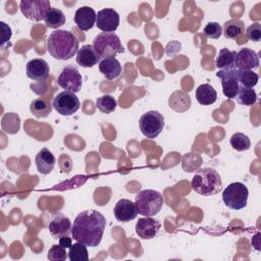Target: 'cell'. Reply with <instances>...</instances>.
<instances>
[{"label":"cell","mask_w":261,"mask_h":261,"mask_svg":"<svg viewBox=\"0 0 261 261\" xmlns=\"http://www.w3.org/2000/svg\"><path fill=\"white\" fill-rule=\"evenodd\" d=\"M80 42L69 31L56 30L47 40V50L52 57L58 60H68L79 51Z\"/></svg>","instance_id":"2"},{"label":"cell","mask_w":261,"mask_h":261,"mask_svg":"<svg viewBox=\"0 0 261 261\" xmlns=\"http://www.w3.org/2000/svg\"><path fill=\"white\" fill-rule=\"evenodd\" d=\"M99 70L106 80L112 81L120 75L122 68L120 62L115 57H109L100 60Z\"/></svg>","instance_id":"20"},{"label":"cell","mask_w":261,"mask_h":261,"mask_svg":"<svg viewBox=\"0 0 261 261\" xmlns=\"http://www.w3.org/2000/svg\"><path fill=\"white\" fill-rule=\"evenodd\" d=\"M1 32H2V39H1V45H4L7 41L10 40L11 38V29L9 25H7L5 22L1 21Z\"/></svg>","instance_id":"36"},{"label":"cell","mask_w":261,"mask_h":261,"mask_svg":"<svg viewBox=\"0 0 261 261\" xmlns=\"http://www.w3.org/2000/svg\"><path fill=\"white\" fill-rule=\"evenodd\" d=\"M37 169L42 174H49L56 163V159L51 151H49L47 148L41 149L35 158Z\"/></svg>","instance_id":"19"},{"label":"cell","mask_w":261,"mask_h":261,"mask_svg":"<svg viewBox=\"0 0 261 261\" xmlns=\"http://www.w3.org/2000/svg\"><path fill=\"white\" fill-rule=\"evenodd\" d=\"M52 107L53 105H51L50 101L45 98H37L30 104V110L32 114L38 118L47 117L51 113Z\"/></svg>","instance_id":"24"},{"label":"cell","mask_w":261,"mask_h":261,"mask_svg":"<svg viewBox=\"0 0 261 261\" xmlns=\"http://www.w3.org/2000/svg\"><path fill=\"white\" fill-rule=\"evenodd\" d=\"M57 84L65 91L72 92L75 94L80 92L82 89L83 77L77 68L69 64L62 68L61 72L58 75Z\"/></svg>","instance_id":"8"},{"label":"cell","mask_w":261,"mask_h":261,"mask_svg":"<svg viewBox=\"0 0 261 261\" xmlns=\"http://www.w3.org/2000/svg\"><path fill=\"white\" fill-rule=\"evenodd\" d=\"M229 143H230L231 147L239 152L247 151L251 147V141H250L249 137L243 133H234L230 137Z\"/></svg>","instance_id":"31"},{"label":"cell","mask_w":261,"mask_h":261,"mask_svg":"<svg viewBox=\"0 0 261 261\" xmlns=\"http://www.w3.org/2000/svg\"><path fill=\"white\" fill-rule=\"evenodd\" d=\"M216 75L221 80L223 95L228 99H234L241 88L237 79V69H220Z\"/></svg>","instance_id":"11"},{"label":"cell","mask_w":261,"mask_h":261,"mask_svg":"<svg viewBox=\"0 0 261 261\" xmlns=\"http://www.w3.org/2000/svg\"><path fill=\"white\" fill-rule=\"evenodd\" d=\"M106 219L97 210H85L81 212L71 226V237L74 241L88 247H97L102 240Z\"/></svg>","instance_id":"1"},{"label":"cell","mask_w":261,"mask_h":261,"mask_svg":"<svg viewBox=\"0 0 261 261\" xmlns=\"http://www.w3.org/2000/svg\"><path fill=\"white\" fill-rule=\"evenodd\" d=\"M119 14L112 8H104L97 13L96 27L104 33H113L119 25Z\"/></svg>","instance_id":"12"},{"label":"cell","mask_w":261,"mask_h":261,"mask_svg":"<svg viewBox=\"0 0 261 261\" xmlns=\"http://www.w3.org/2000/svg\"><path fill=\"white\" fill-rule=\"evenodd\" d=\"M236 98L239 104L244 106H252L257 101V94L252 88L241 87Z\"/></svg>","instance_id":"30"},{"label":"cell","mask_w":261,"mask_h":261,"mask_svg":"<svg viewBox=\"0 0 261 261\" xmlns=\"http://www.w3.org/2000/svg\"><path fill=\"white\" fill-rule=\"evenodd\" d=\"M58 244H59L60 246H62L63 248H65V249H67V248L69 249V248L71 247V245H72V239H71L69 236L62 237V238L59 239Z\"/></svg>","instance_id":"37"},{"label":"cell","mask_w":261,"mask_h":261,"mask_svg":"<svg viewBox=\"0 0 261 261\" xmlns=\"http://www.w3.org/2000/svg\"><path fill=\"white\" fill-rule=\"evenodd\" d=\"M192 189L202 196H213L222 189L220 174L210 167H204L196 171L191 181Z\"/></svg>","instance_id":"3"},{"label":"cell","mask_w":261,"mask_h":261,"mask_svg":"<svg viewBox=\"0 0 261 261\" xmlns=\"http://www.w3.org/2000/svg\"><path fill=\"white\" fill-rule=\"evenodd\" d=\"M47 257L51 261H63L67 258V252L65 248L58 245H53L47 254Z\"/></svg>","instance_id":"33"},{"label":"cell","mask_w":261,"mask_h":261,"mask_svg":"<svg viewBox=\"0 0 261 261\" xmlns=\"http://www.w3.org/2000/svg\"><path fill=\"white\" fill-rule=\"evenodd\" d=\"M68 258L70 261H88L89 252L87 246L79 242L72 244L69 248Z\"/></svg>","instance_id":"29"},{"label":"cell","mask_w":261,"mask_h":261,"mask_svg":"<svg viewBox=\"0 0 261 261\" xmlns=\"http://www.w3.org/2000/svg\"><path fill=\"white\" fill-rule=\"evenodd\" d=\"M21 13L30 20L40 21L51 8L48 0H21L19 3Z\"/></svg>","instance_id":"9"},{"label":"cell","mask_w":261,"mask_h":261,"mask_svg":"<svg viewBox=\"0 0 261 261\" xmlns=\"http://www.w3.org/2000/svg\"><path fill=\"white\" fill-rule=\"evenodd\" d=\"M249 191L242 182H231L222 192V200L225 206L232 210H240L247 206Z\"/></svg>","instance_id":"6"},{"label":"cell","mask_w":261,"mask_h":261,"mask_svg":"<svg viewBox=\"0 0 261 261\" xmlns=\"http://www.w3.org/2000/svg\"><path fill=\"white\" fill-rule=\"evenodd\" d=\"M259 66V56L258 54L250 49L243 48L237 52L234 59V68L239 70H252L258 68Z\"/></svg>","instance_id":"13"},{"label":"cell","mask_w":261,"mask_h":261,"mask_svg":"<svg viewBox=\"0 0 261 261\" xmlns=\"http://www.w3.org/2000/svg\"><path fill=\"white\" fill-rule=\"evenodd\" d=\"M71 221L62 213L55 214L49 222V231L54 239H60L65 236H69L71 232Z\"/></svg>","instance_id":"14"},{"label":"cell","mask_w":261,"mask_h":261,"mask_svg":"<svg viewBox=\"0 0 261 261\" xmlns=\"http://www.w3.org/2000/svg\"><path fill=\"white\" fill-rule=\"evenodd\" d=\"M246 36L253 42H259L261 40V24L259 22H253L246 31Z\"/></svg>","instance_id":"35"},{"label":"cell","mask_w":261,"mask_h":261,"mask_svg":"<svg viewBox=\"0 0 261 261\" xmlns=\"http://www.w3.org/2000/svg\"><path fill=\"white\" fill-rule=\"evenodd\" d=\"M65 15L64 13L55 7H51L48 12L46 13L44 17V22L46 27L51 28V29H57L65 23Z\"/></svg>","instance_id":"27"},{"label":"cell","mask_w":261,"mask_h":261,"mask_svg":"<svg viewBox=\"0 0 261 261\" xmlns=\"http://www.w3.org/2000/svg\"><path fill=\"white\" fill-rule=\"evenodd\" d=\"M203 33L209 39H218L222 35V27L216 21H210L204 27Z\"/></svg>","instance_id":"34"},{"label":"cell","mask_w":261,"mask_h":261,"mask_svg":"<svg viewBox=\"0 0 261 261\" xmlns=\"http://www.w3.org/2000/svg\"><path fill=\"white\" fill-rule=\"evenodd\" d=\"M113 213L118 221L128 222L137 217L138 209L136 203L128 199H121L115 204Z\"/></svg>","instance_id":"17"},{"label":"cell","mask_w":261,"mask_h":261,"mask_svg":"<svg viewBox=\"0 0 261 261\" xmlns=\"http://www.w3.org/2000/svg\"><path fill=\"white\" fill-rule=\"evenodd\" d=\"M138 213L144 216H154L162 208L163 197L155 190H143L136 195Z\"/></svg>","instance_id":"5"},{"label":"cell","mask_w":261,"mask_h":261,"mask_svg":"<svg viewBox=\"0 0 261 261\" xmlns=\"http://www.w3.org/2000/svg\"><path fill=\"white\" fill-rule=\"evenodd\" d=\"M93 48L101 59L115 57L124 52L118 36L114 33H100L93 40Z\"/></svg>","instance_id":"4"},{"label":"cell","mask_w":261,"mask_h":261,"mask_svg":"<svg viewBox=\"0 0 261 261\" xmlns=\"http://www.w3.org/2000/svg\"><path fill=\"white\" fill-rule=\"evenodd\" d=\"M27 75L29 79L37 82L45 81L49 76V64L41 58H34L27 63Z\"/></svg>","instance_id":"16"},{"label":"cell","mask_w":261,"mask_h":261,"mask_svg":"<svg viewBox=\"0 0 261 261\" xmlns=\"http://www.w3.org/2000/svg\"><path fill=\"white\" fill-rule=\"evenodd\" d=\"M169 107L177 112H184L191 106L190 96L181 91H176L169 97Z\"/></svg>","instance_id":"23"},{"label":"cell","mask_w":261,"mask_h":261,"mask_svg":"<svg viewBox=\"0 0 261 261\" xmlns=\"http://www.w3.org/2000/svg\"><path fill=\"white\" fill-rule=\"evenodd\" d=\"M196 99L201 105H211L217 99L215 89L209 84H202L196 89Z\"/></svg>","instance_id":"22"},{"label":"cell","mask_w":261,"mask_h":261,"mask_svg":"<svg viewBox=\"0 0 261 261\" xmlns=\"http://www.w3.org/2000/svg\"><path fill=\"white\" fill-rule=\"evenodd\" d=\"M236 55H237L236 51L228 50L227 48L220 49V51L216 57V60H215L216 66L220 69L234 68Z\"/></svg>","instance_id":"26"},{"label":"cell","mask_w":261,"mask_h":261,"mask_svg":"<svg viewBox=\"0 0 261 261\" xmlns=\"http://www.w3.org/2000/svg\"><path fill=\"white\" fill-rule=\"evenodd\" d=\"M160 227L161 223L157 219H154L151 216H145L137 221L136 232L141 239L150 240L158 233Z\"/></svg>","instance_id":"15"},{"label":"cell","mask_w":261,"mask_h":261,"mask_svg":"<svg viewBox=\"0 0 261 261\" xmlns=\"http://www.w3.org/2000/svg\"><path fill=\"white\" fill-rule=\"evenodd\" d=\"M100 60L101 58L95 52L93 45H84L76 53V63L82 67H92Z\"/></svg>","instance_id":"21"},{"label":"cell","mask_w":261,"mask_h":261,"mask_svg":"<svg viewBox=\"0 0 261 261\" xmlns=\"http://www.w3.org/2000/svg\"><path fill=\"white\" fill-rule=\"evenodd\" d=\"M97 108L103 113H111L116 109L117 102L116 100L110 95H103L96 100Z\"/></svg>","instance_id":"32"},{"label":"cell","mask_w":261,"mask_h":261,"mask_svg":"<svg viewBox=\"0 0 261 261\" xmlns=\"http://www.w3.org/2000/svg\"><path fill=\"white\" fill-rule=\"evenodd\" d=\"M52 105L59 114L68 116L75 113L80 109L81 103L74 93L63 91L55 96Z\"/></svg>","instance_id":"10"},{"label":"cell","mask_w":261,"mask_h":261,"mask_svg":"<svg viewBox=\"0 0 261 261\" xmlns=\"http://www.w3.org/2000/svg\"><path fill=\"white\" fill-rule=\"evenodd\" d=\"M97 13L90 6H82L74 13V22L81 31H89L96 23Z\"/></svg>","instance_id":"18"},{"label":"cell","mask_w":261,"mask_h":261,"mask_svg":"<svg viewBox=\"0 0 261 261\" xmlns=\"http://www.w3.org/2000/svg\"><path fill=\"white\" fill-rule=\"evenodd\" d=\"M245 32V24L241 19L233 18L224 22L222 34L226 39H237Z\"/></svg>","instance_id":"25"},{"label":"cell","mask_w":261,"mask_h":261,"mask_svg":"<svg viewBox=\"0 0 261 261\" xmlns=\"http://www.w3.org/2000/svg\"><path fill=\"white\" fill-rule=\"evenodd\" d=\"M237 79L241 87L253 88L259 81V75L253 70H237Z\"/></svg>","instance_id":"28"},{"label":"cell","mask_w":261,"mask_h":261,"mask_svg":"<svg viewBox=\"0 0 261 261\" xmlns=\"http://www.w3.org/2000/svg\"><path fill=\"white\" fill-rule=\"evenodd\" d=\"M139 124L140 129L145 137L154 139L162 132L164 127V117L160 112L151 110L141 116Z\"/></svg>","instance_id":"7"}]
</instances>
